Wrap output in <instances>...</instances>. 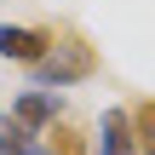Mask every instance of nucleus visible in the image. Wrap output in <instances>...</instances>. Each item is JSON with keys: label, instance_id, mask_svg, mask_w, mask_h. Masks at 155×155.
Masks as SVG:
<instances>
[{"label": "nucleus", "instance_id": "1", "mask_svg": "<svg viewBox=\"0 0 155 155\" xmlns=\"http://www.w3.org/2000/svg\"><path fill=\"white\" fill-rule=\"evenodd\" d=\"M29 75H35L40 86H75V81H92V75H98V52H92L81 35H63V40H52V52H46L40 63H29Z\"/></svg>", "mask_w": 155, "mask_h": 155}, {"label": "nucleus", "instance_id": "2", "mask_svg": "<svg viewBox=\"0 0 155 155\" xmlns=\"http://www.w3.org/2000/svg\"><path fill=\"white\" fill-rule=\"evenodd\" d=\"M52 29H23V23H0V58H12V63H40L46 52H52Z\"/></svg>", "mask_w": 155, "mask_h": 155}, {"label": "nucleus", "instance_id": "3", "mask_svg": "<svg viewBox=\"0 0 155 155\" xmlns=\"http://www.w3.org/2000/svg\"><path fill=\"white\" fill-rule=\"evenodd\" d=\"M92 155H138V138H132V115H127V109H104Z\"/></svg>", "mask_w": 155, "mask_h": 155}, {"label": "nucleus", "instance_id": "4", "mask_svg": "<svg viewBox=\"0 0 155 155\" xmlns=\"http://www.w3.org/2000/svg\"><path fill=\"white\" fill-rule=\"evenodd\" d=\"M12 121H17L23 132L52 127V121H58V92H23V98L12 104Z\"/></svg>", "mask_w": 155, "mask_h": 155}, {"label": "nucleus", "instance_id": "5", "mask_svg": "<svg viewBox=\"0 0 155 155\" xmlns=\"http://www.w3.org/2000/svg\"><path fill=\"white\" fill-rule=\"evenodd\" d=\"M0 155H46V150L29 144V132H23L12 115H0Z\"/></svg>", "mask_w": 155, "mask_h": 155}, {"label": "nucleus", "instance_id": "6", "mask_svg": "<svg viewBox=\"0 0 155 155\" xmlns=\"http://www.w3.org/2000/svg\"><path fill=\"white\" fill-rule=\"evenodd\" d=\"M127 115H132V138H138V150L155 155V98H144V104L127 109Z\"/></svg>", "mask_w": 155, "mask_h": 155}, {"label": "nucleus", "instance_id": "7", "mask_svg": "<svg viewBox=\"0 0 155 155\" xmlns=\"http://www.w3.org/2000/svg\"><path fill=\"white\" fill-rule=\"evenodd\" d=\"M46 155H86V138H81L75 127H58V132H52V150H46Z\"/></svg>", "mask_w": 155, "mask_h": 155}]
</instances>
